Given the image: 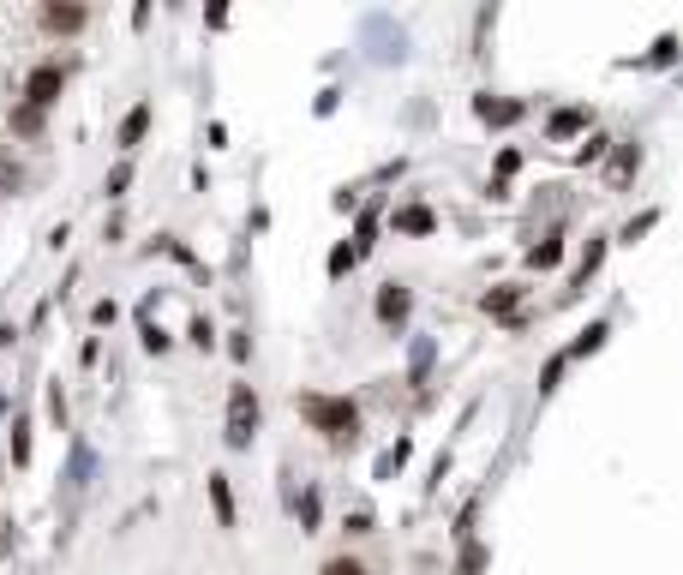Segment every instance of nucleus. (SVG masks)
<instances>
[{"label":"nucleus","mask_w":683,"mask_h":575,"mask_svg":"<svg viewBox=\"0 0 683 575\" xmlns=\"http://www.w3.org/2000/svg\"><path fill=\"white\" fill-rule=\"evenodd\" d=\"M300 414L324 432V438H354V426H360V408L348 402V396H300Z\"/></svg>","instance_id":"1"},{"label":"nucleus","mask_w":683,"mask_h":575,"mask_svg":"<svg viewBox=\"0 0 683 575\" xmlns=\"http://www.w3.org/2000/svg\"><path fill=\"white\" fill-rule=\"evenodd\" d=\"M258 396H252V384H234V396H228V444L234 450H246L252 438H258Z\"/></svg>","instance_id":"2"},{"label":"nucleus","mask_w":683,"mask_h":575,"mask_svg":"<svg viewBox=\"0 0 683 575\" xmlns=\"http://www.w3.org/2000/svg\"><path fill=\"white\" fill-rule=\"evenodd\" d=\"M60 84H66V72H60V66H36V72H30V84H24L30 108H48V102L60 96Z\"/></svg>","instance_id":"3"},{"label":"nucleus","mask_w":683,"mask_h":575,"mask_svg":"<svg viewBox=\"0 0 683 575\" xmlns=\"http://www.w3.org/2000/svg\"><path fill=\"white\" fill-rule=\"evenodd\" d=\"M408 306H414V294H408L402 282H390V288L378 294V318H384V324H402V318H408Z\"/></svg>","instance_id":"4"},{"label":"nucleus","mask_w":683,"mask_h":575,"mask_svg":"<svg viewBox=\"0 0 683 575\" xmlns=\"http://www.w3.org/2000/svg\"><path fill=\"white\" fill-rule=\"evenodd\" d=\"M210 504H216V522L234 528V492H228V474H210Z\"/></svg>","instance_id":"5"},{"label":"nucleus","mask_w":683,"mask_h":575,"mask_svg":"<svg viewBox=\"0 0 683 575\" xmlns=\"http://www.w3.org/2000/svg\"><path fill=\"white\" fill-rule=\"evenodd\" d=\"M474 108H480V120H492V126H510V120H522V108H516V102H492V96H480Z\"/></svg>","instance_id":"6"},{"label":"nucleus","mask_w":683,"mask_h":575,"mask_svg":"<svg viewBox=\"0 0 683 575\" xmlns=\"http://www.w3.org/2000/svg\"><path fill=\"white\" fill-rule=\"evenodd\" d=\"M588 126V108H558L552 114V138H570V132H582Z\"/></svg>","instance_id":"7"},{"label":"nucleus","mask_w":683,"mask_h":575,"mask_svg":"<svg viewBox=\"0 0 683 575\" xmlns=\"http://www.w3.org/2000/svg\"><path fill=\"white\" fill-rule=\"evenodd\" d=\"M42 24H48V30H78V24H84V12H78V6H48V12H42Z\"/></svg>","instance_id":"8"},{"label":"nucleus","mask_w":683,"mask_h":575,"mask_svg":"<svg viewBox=\"0 0 683 575\" xmlns=\"http://www.w3.org/2000/svg\"><path fill=\"white\" fill-rule=\"evenodd\" d=\"M144 126H150V108L138 102V108H132V114L120 120V144H138V138H144Z\"/></svg>","instance_id":"9"},{"label":"nucleus","mask_w":683,"mask_h":575,"mask_svg":"<svg viewBox=\"0 0 683 575\" xmlns=\"http://www.w3.org/2000/svg\"><path fill=\"white\" fill-rule=\"evenodd\" d=\"M636 168H642V150H636V144H624V150H618V162H612V186H624Z\"/></svg>","instance_id":"10"},{"label":"nucleus","mask_w":683,"mask_h":575,"mask_svg":"<svg viewBox=\"0 0 683 575\" xmlns=\"http://www.w3.org/2000/svg\"><path fill=\"white\" fill-rule=\"evenodd\" d=\"M396 228L402 234H432V210H420V204L414 210H396Z\"/></svg>","instance_id":"11"},{"label":"nucleus","mask_w":683,"mask_h":575,"mask_svg":"<svg viewBox=\"0 0 683 575\" xmlns=\"http://www.w3.org/2000/svg\"><path fill=\"white\" fill-rule=\"evenodd\" d=\"M600 342H606V324H588V330H582V342H576V348H570L564 360H582V354H594Z\"/></svg>","instance_id":"12"},{"label":"nucleus","mask_w":683,"mask_h":575,"mask_svg":"<svg viewBox=\"0 0 683 575\" xmlns=\"http://www.w3.org/2000/svg\"><path fill=\"white\" fill-rule=\"evenodd\" d=\"M528 258H534V264H540V270H552V264H558V258H564V246H558V240H546V246H534V252H528Z\"/></svg>","instance_id":"13"},{"label":"nucleus","mask_w":683,"mask_h":575,"mask_svg":"<svg viewBox=\"0 0 683 575\" xmlns=\"http://www.w3.org/2000/svg\"><path fill=\"white\" fill-rule=\"evenodd\" d=\"M600 258H606V246H600V240H594V246H588V252H582V264H576V276H582V282H588V276H594V270H600Z\"/></svg>","instance_id":"14"},{"label":"nucleus","mask_w":683,"mask_h":575,"mask_svg":"<svg viewBox=\"0 0 683 575\" xmlns=\"http://www.w3.org/2000/svg\"><path fill=\"white\" fill-rule=\"evenodd\" d=\"M516 294H522V288H498V294H486V312H510Z\"/></svg>","instance_id":"15"},{"label":"nucleus","mask_w":683,"mask_h":575,"mask_svg":"<svg viewBox=\"0 0 683 575\" xmlns=\"http://www.w3.org/2000/svg\"><path fill=\"white\" fill-rule=\"evenodd\" d=\"M486 570V546H468V552H462V575H480Z\"/></svg>","instance_id":"16"},{"label":"nucleus","mask_w":683,"mask_h":575,"mask_svg":"<svg viewBox=\"0 0 683 575\" xmlns=\"http://www.w3.org/2000/svg\"><path fill=\"white\" fill-rule=\"evenodd\" d=\"M324 575H366V570H360L354 558H330V564H324Z\"/></svg>","instance_id":"17"},{"label":"nucleus","mask_w":683,"mask_h":575,"mask_svg":"<svg viewBox=\"0 0 683 575\" xmlns=\"http://www.w3.org/2000/svg\"><path fill=\"white\" fill-rule=\"evenodd\" d=\"M354 258H360V252H348V246H342V252H330V276H342V270H348Z\"/></svg>","instance_id":"18"},{"label":"nucleus","mask_w":683,"mask_h":575,"mask_svg":"<svg viewBox=\"0 0 683 575\" xmlns=\"http://www.w3.org/2000/svg\"><path fill=\"white\" fill-rule=\"evenodd\" d=\"M564 366H570V360H564V354H558V360H552V366H546V378H540V390H552V384H558V378H564Z\"/></svg>","instance_id":"19"},{"label":"nucleus","mask_w":683,"mask_h":575,"mask_svg":"<svg viewBox=\"0 0 683 575\" xmlns=\"http://www.w3.org/2000/svg\"><path fill=\"white\" fill-rule=\"evenodd\" d=\"M300 522H306V528L318 522V492H306V498H300Z\"/></svg>","instance_id":"20"},{"label":"nucleus","mask_w":683,"mask_h":575,"mask_svg":"<svg viewBox=\"0 0 683 575\" xmlns=\"http://www.w3.org/2000/svg\"><path fill=\"white\" fill-rule=\"evenodd\" d=\"M348 534H372V510H354L348 516Z\"/></svg>","instance_id":"21"}]
</instances>
